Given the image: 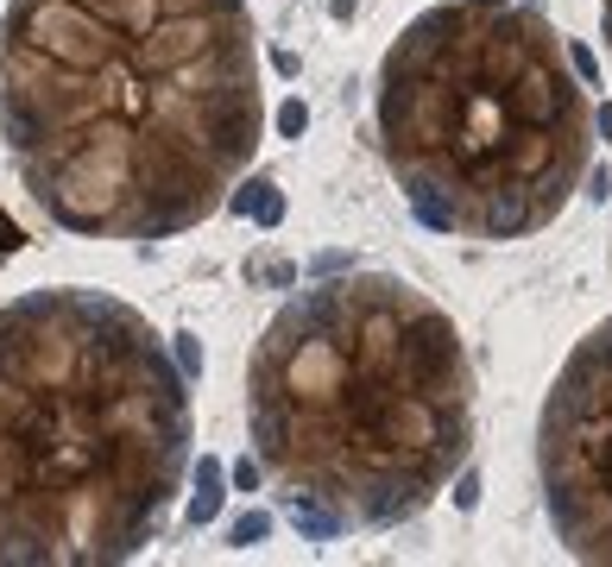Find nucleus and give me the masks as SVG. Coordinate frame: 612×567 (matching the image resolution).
Wrapping results in <instances>:
<instances>
[{"instance_id": "obj_6", "label": "nucleus", "mask_w": 612, "mask_h": 567, "mask_svg": "<svg viewBox=\"0 0 612 567\" xmlns=\"http://www.w3.org/2000/svg\"><path fill=\"white\" fill-rule=\"evenodd\" d=\"M600 32H607V51H612V0H600Z\"/></svg>"}, {"instance_id": "obj_2", "label": "nucleus", "mask_w": 612, "mask_h": 567, "mask_svg": "<svg viewBox=\"0 0 612 567\" xmlns=\"http://www.w3.org/2000/svg\"><path fill=\"white\" fill-rule=\"evenodd\" d=\"M246 429L297 530H399L467 467V341L411 278H316L253 341Z\"/></svg>"}, {"instance_id": "obj_4", "label": "nucleus", "mask_w": 612, "mask_h": 567, "mask_svg": "<svg viewBox=\"0 0 612 567\" xmlns=\"http://www.w3.org/2000/svg\"><path fill=\"white\" fill-rule=\"evenodd\" d=\"M379 151L424 227L524 239L593 158L587 89L530 0H436L379 63Z\"/></svg>"}, {"instance_id": "obj_1", "label": "nucleus", "mask_w": 612, "mask_h": 567, "mask_svg": "<svg viewBox=\"0 0 612 567\" xmlns=\"http://www.w3.org/2000/svg\"><path fill=\"white\" fill-rule=\"evenodd\" d=\"M0 139L38 214L83 239H178L266 139L253 0H13Z\"/></svg>"}, {"instance_id": "obj_5", "label": "nucleus", "mask_w": 612, "mask_h": 567, "mask_svg": "<svg viewBox=\"0 0 612 567\" xmlns=\"http://www.w3.org/2000/svg\"><path fill=\"white\" fill-rule=\"evenodd\" d=\"M537 479L555 542L575 562L612 567V316L575 341L543 397Z\"/></svg>"}, {"instance_id": "obj_3", "label": "nucleus", "mask_w": 612, "mask_h": 567, "mask_svg": "<svg viewBox=\"0 0 612 567\" xmlns=\"http://www.w3.org/2000/svg\"><path fill=\"white\" fill-rule=\"evenodd\" d=\"M189 448V372L133 303L89 284L0 303V567L133 562Z\"/></svg>"}]
</instances>
